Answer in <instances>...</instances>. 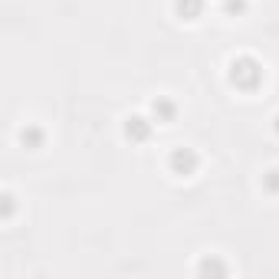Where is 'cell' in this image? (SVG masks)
<instances>
[{
	"label": "cell",
	"instance_id": "1",
	"mask_svg": "<svg viewBox=\"0 0 279 279\" xmlns=\"http://www.w3.org/2000/svg\"><path fill=\"white\" fill-rule=\"evenodd\" d=\"M256 79H259V69L253 59H236L233 63V82H240L243 89L250 86H256Z\"/></svg>",
	"mask_w": 279,
	"mask_h": 279
},
{
	"label": "cell",
	"instance_id": "2",
	"mask_svg": "<svg viewBox=\"0 0 279 279\" xmlns=\"http://www.w3.org/2000/svg\"><path fill=\"white\" fill-rule=\"evenodd\" d=\"M171 164H174V168H178L181 174H191V171H194V164H197V158H194L187 148H178V151L171 154Z\"/></svg>",
	"mask_w": 279,
	"mask_h": 279
},
{
	"label": "cell",
	"instance_id": "3",
	"mask_svg": "<svg viewBox=\"0 0 279 279\" xmlns=\"http://www.w3.org/2000/svg\"><path fill=\"white\" fill-rule=\"evenodd\" d=\"M178 10H181L187 20H194L197 10H201V0H178Z\"/></svg>",
	"mask_w": 279,
	"mask_h": 279
},
{
	"label": "cell",
	"instance_id": "4",
	"mask_svg": "<svg viewBox=\"0 0 279 279\" xmlns=\"http://www.w3.org/2000/svg\"><path fill=\"white\" fill-rule=\"evenodd\" d=\"M20 138L26 141V145H40V138H43V135H40L36 128H23V131H20Z\"/></svg>",
	"mask_w": 279,
	"mask_h": 279
},
{
	"label": "cell",
	"instance_id": "5",
	"mask_svg": "<svg viewBox=\"0 0 279 279\" xmlns=\"http://www.w3.org/2000/svg\"><path fill=\"white\" fill-rule=\"evenodd\" d=\"M269 187H273V191H279V171H269Z\"/></svg>",
	"mask_w": 279,
	"mask_h": 279
}]
</instances>
